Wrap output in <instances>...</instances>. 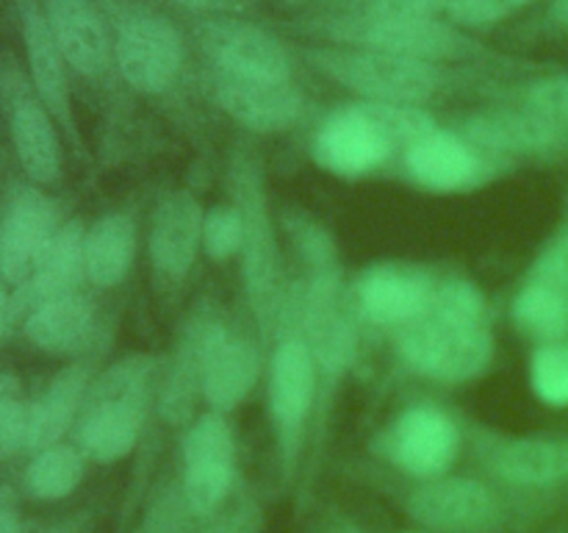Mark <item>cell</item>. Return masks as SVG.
<instances>
[{
  "label": "cell",
  "instance_id": "obj_1",
  "mask_svg": "<svg viewBox=\"0 0 568 533\" xmlns=\"http://www.w3.org/2000/svg\"><path fill=\"white\" fill-rule=\"evenodd\" d=\"M305 28L320 33L331 44L381 50V53L408 56V59L433 61V64L477 61L491 56L486 44L469 37V31L455 26L449 17L444 20H388V17L366 14L358 6H344V9L311 17L305 20Z\"/></svg>",
  "mask_w": 568,
  "mask_h": 533
},
{
  "label": "cell",
  "instance_id": "obj_2",
  "mask_svg": "<svg viewBox=\"0 0 568 533\" xmlns=\"http://www.w3.org/2000/svg\"><path fill=\"white\" fill-rule=\"evenodd\" d=\"M153 375L155 359L133 353L94 378L78 416V450L83 459L114 464L131 455L142 436Z\"/></svg>",
  "mask_w": 568,
  "mask_h": 533
},
{
  "label": "cell",
  "instance_id": "obj_3",
  "mask_svg": "<svg viewBox=\"0 0 568 533\" xmlns=\"http://www.w3.org/2000/svg\"><path fill=\"white\" fill-rule=\"evenodd\" d=\"M305 59L338 87L361 94L366 103L422 105L455 81L447 64L381 53V50L344 48V44L311 48Z\"/></svg>",
  "mask_w": 568,
  "mask_h": 533
},
{
  "label": "cell",
  "instance_id": "obj_4",
  "mask_svg": "<svg viewBox=\"0 0 568 533\" xmlns=\"http://www.w3.org/2000/svg\"><path fill=\"white\" fill-rule=\"evenodd\" d=\"M294 242L311 270L303 300V339L314 353L316 370L325 378H338L353 361L355 333L344 303L336 248L325 228L308 220L294 225Z\"/></svg>",
  "mask_w": 568,
  "mask_h": 533
},
{
  "label": "cell",
  "instance_id": "obj_5",
  "mask_svg": "<svg viewBox=\"0 0 568 533\" xmlns=\"http://www.w3.org/2000/svg\"><path fill=\"white\" fill-rule=\"evenodd\" d=\"M111 28L114 70L142 94H166L186 67V42L170 17L142 0H100Z\"/></svg>",
  "mask_w": 568,
  "mask_h": 533
},
{
  "label": "cell",
  "instance_id": "obj_6",
  "mask_svg": "<svg viewBox=\"0 0 568 533\" xmlns=\"http://www.w3.org/2000/svg\"><path fill=\"white\" fill-rule=\"evenodd\" d=\"M233 205L242 217V261L250 309L261 331L275 333L283 311V270L275 225L266 205L264 175L253 155L239 153L231 167Z\"/></svg>",
  "mask_w": 568,
  "mask_h": 533
},
{
  "label": "cell",
  "instance_id": "obj_7",
  "mask_svg": "<svg viewBox=\"0 0 568 533\" xmlns=\"http://www.w3.org/2000/svg\"><path fill=\"white\" fill-rule=\"evenodd\" d=\"M399 348L416 372L447 383L483 375L494 359V339L486 322L449 316L433 305L405 325Z\"/></svg>",
  "mask_w": 568,
  "mask_h": 533
},
{
  "label": "cell",
  "instance_id": "obj_8",
  "mask_svg": "<svg viewBox=\"0 0 568 533\" xmlns=\"http://www.w3.org/2000/svg\"><path fill=\"white\" fill-rule=\"evenodd\" d=\"M194 42L216 76L292 81V59L281 39L236 14L200 17Z\"/></svg>",
  "mask_w": 568,
  "mask_h": 533
},
{
  "label": "cell",
  "instance_id": "obj_9",
  "mask_svg": "<svg viewBox=\"0 0 568 533\" xmlns=\"http://www.w3.org/2000/svg\"><path fill=\"white\" fill-rule=\"evenodd\" d=\"M405 509L427 533H503L508 505L475 477H433L416 486Z\"/></svg>",
  "mask_w": 568,
  "mask_h": 533
},
{
  "label": "cell",
  "instance_id": "obj_10",
  "mask_svg": "<svg viewBox=\"0 0 568 533\" xmlns=\"http://www.w3.org/2000/svg\"><path fill=\"white\" fill-rule=\"evenodd\" d=\"M0 100L9 122L11 144L22 172L33 183H55L61 175L59 122L42 103L28 72L6 61L0 67Z\"/></svg>",
  "mask_w": 568,
  "mask_h": 533
},
{
  "label": "cell",
  "instance_id": "obj_11",
  "mask_svg": "<svg viewBox=\"0 0 568 533\" xmlns=\"http://www.w3.org/2000/svg\"><path fill=\"white\" fill-rule=\"evenodd\" d=\"M236 483V439L220 411H209L189 425L183 439L181 486L200 520L214 516L227 503Z\"/></svg>",
  "mask_w": 568,
  "mask_h": 533
},
{
  "label": "cell",
  "instance_id": "obj_12",
  "mask_svg": "<svg viewBox=\"0 0 568 533\" xmlns=\"http://www.w3.org/2000/svg\"><path fill=\"white\" fill-rule=\"evenodd\" d=\"M316 361L308 342L297 333L283 339L272 355L270 370V405L275 416L277 442H281L283 472L292 475L303 450L305 416L316 392Z\"/></svg>",
  "mask_w": 568,
  "mask_h": 533
},
{
  "label": "cell",
  "instance_id": "obj_13",
  "mask_svg": "<svg viewBox=\"0 0 568 533\" xmlns=\"http://www.w3.org/2000/svg\"><path fill=\"white\" fill-rule=\"evenodd\" d=\"M61 225L59 209L33 187L17 189L0 220V281L20 289L42 264Z\"/></svg>",
  "mask_w": 568,
  "mask_h": 533
},
{
  "label": "cell",
  "instance_id": "obj_14",
  "mask_svg": "<svg viewBox=\"0 0 568 533\" xmlns=\"http://www.w3.org/2000/svg\"><path fill=\"white\" fill-rule=\"evenodd\" d=\"M11 9H14L17 28H20L22 48H26V72L33 89L48 105L53 120L59 122L61 131L70 139H78L70 94V67L61 56L42 0H11Z\"/></svg>",
  "mask_w": 568,
  "mask_h": 533
},
{
  "label": "cell",
  "instance_id": "obj_15",
  "mask_svg": "<svg viewBox=\"0 0 568 533\" xmlns=\"http://www.w3.org/2000/svg\"><path fill=\"white\" fill-rule=\"evenodd\" d=\"M392 153V139L366 103L349 105L327 117L314 139L316 164L342 178L366 175Z\"/></svg>",
  "mask_w": 568,
  "mask_h": 533
},
{
  "label": "cell",
  "instance_id": "obj_16",
  "mask_svg": "<svg viewBox=\"0 0 568 533\" xmlns=\"http://www.w3.org/2000/svg\"><path fill=\"white\" fill-rule=\"evenodd\" d=\"M460 433L444 411L414 405L394 420L386 436V455L394 466L414 477H442L455 464Z\"/></svg>",
  "mask_w": 568,
  "mask_h": 533
},
{
  "label": "cell",
  "instance_id": "obj_17",
  "mask_svg": "<svg viewBox=\"0 0 568 533\" xmlns=\"http://www.w3.org/2000/svg\"><path fill=\"white\" fill-rule=\"evenodd\" d=\"M42 6L61 56L75 76L100 81L114 70L111 28L100 0H42Z\"/></svg>",
  "mask_w": 568,
  "mask_h": 533
},
{
  "label": "cell",
  "instance_id": "obj_18",
  "mask_svg": "<svg viewBox=\"0 0 568 533\" xmlns=\"http://www.w3.org/2000/svg\"><path fill=\"white\" fill-rule=\"evenodd\" d=\"M214 98L231 120L258 133H277L297 125L305 100L294 81H261L214 72Z\"/></svg>",
  "mask_w": 568,
  "mask_h": 533
},
{
  "label": "cell",
  "instance_id": "obj_19",
  "mask_svg": "<svg viewBox=\"0 0 568 533\" xmlns=\"http://www.w3.org/2000/svg\"><path fill=\"white\" fill-rule=\"evenodd\" d=\"M466 142L491 153H549L568 142V125L527 109H491L469 117Z\"/></svg>",
  "mask_w": 568,
  "mask_h": 533
},
{
  "label": "cell",
  "instance_id": "obj_20",
  "mask_svg": "<svg viewBox=\"0 0 568 533\" xmlns=\"http://www.w3.org/2000/svg\"><path fill=\"white\" fill-rule=\"evenodd\" d=\"M203 209L189 192H172L159 203L150 228V259L161 281L181 283L203 244Z\"/></svg>",
  "mask_w": 568,
  "mask_h": 533
},
{
  "label": "cell",
  "instance_id": "obj_21",
  "mask_svg": "<svg viewBox=\"0 0 568 533\" xmlns=\"http://www.w3.org/2000/svg\"><path fill=\"white\" fill-rule=\"evenodd\" d=\"M436 283L416 266L377 264L361 275L358 303L377 325H410L430 305Z\"/></svg>",
  "mask_w": 568,
  "mask_h": 533
},
{
  "label": "cell",
  "instance_id": "obj_22",
  "mask_svg": "<svg viewBox=\"0 0 568 533\" xmlns=\"http://www.w3.org/2000/svg\"><path fill=\"white\" fill-rule=\"evenodd\" d=\"M261 361L258 350L239 333L227 331L216 320L211 331L209 344H205L203 361V398L209 400L211 409L227 414L236 409L258 381Z\"/></svg>",
  "mask_w": 568,
  "mask_h": 533
},
{
  "label": "cell",
  "instance_id": "obj_23",
  "mask_svg": "<svg viewBox=\"0 0 568 533\" xmlns=\"http://www.w3.org/2000/svg\"><path fill=\"white\" fill-rule=\"evenodd\" d=\"M87 228L81 220H67L61 225L59 237L53 239L50 250L44 253L42 264L37 266L31 278L11 294L14 316L20 311H31L33 305L48 303V300L75 294L81 281L87 278Z\"/></svg>",
  "mask_w": 568,
  "mask_h": 533
},
{
  "label": "cell",
  "instance_id": "obj_24",
  "mask_svg": "<svg viewBox=\"0 0 568 533\" xmlns=\"http://www.w3.org/2000/svg\"><path fill=\"white\" fill-rule=\"evenodd\" d=\"M405 170L430 192H460L483 178L475 144L449 131H430L405 153Z\"/></svg>",
  "mask_w": 568,
  "mask_h": 533
},
{
  "label": "cell",
  "instance_id": "obj_25",
  "mask_svg": "<svg viewBox=\"0 0 568 533\" xmlns=\"http://www.w3.org/2000/svg\"><path fill=\"white\" fill-rule=\"evenodd\" d=\"M92 381H89V364H70L44 386L37 400H31V431H28V450L39 453L44 447L61 444L72 422L81 416L83 403Z\"/></svg>",
  "mask_w": 568,
  "mask_h": 533
},
{
  "label": "cell",
  "instance_id": "obj_26",
  "mask_svg": "<svg viewBox=\"0 0 568 533\" xmlns=\"http://www.w3.org/2000/svg\"><path fill=\"white\" fill-rule=\"evenodd\" d=\"M26 339L53 355L81 353L94 333V305L81 292L33 305L26 314Z\"/></svg>",
  "mask_w": 568,
  "mask_h": 533
},
{
  "label": "cell",
  "instance_id": "obj_27",
  "mask_svg": "<svg viewBox=\"0 0 568 533\" xmlns=\"http://www.w3.org/2000/svg\"><path fill=\"white\" fill-rule=\"evenodd\" d=\"M491 472L510 486L544 489L568 481V439H514L491 453Z\"/></svg>",
  "mask_w": 568,
  "mask_h": 533
},
{
  "label": "cell",
  "instance_id": "obj_28",
  "mask_svg": "<svg viewBox=\"0 0 568 533\" xmlns=\"http://www.w3.org/2000/svg\"><path fill=\"white\" fill-rule=\"evenodd\" d=\"M216 320L209 314H194L192 322L183 331L181 344L172 359V370L166 375L164 389H161V416L170 425H183L192 420L194 403H197V392H203V361H205V344H209L211 331H214Z\"/></svg>",
  "mask_w": 568,
  "mask_h": 533
},
{
  "label": "cell",
  "instance_id": "obj_29",
  "mask_svg": "<svg viewBox=\"0 0 568 533\" xmlns=\"http://www.w3.org/2000/svg\"><path fill=\"white\" fill-rule=\"evenodd\" d=\"M136 253V228L128 214H105L87 228V281L100 289L120 286Z\"/></svg>",
  "mask_w": 568,
  "mask_h": 533
},
{
  "label": "cell",
  "instance_id": "obj_30",
  "mask_svg": "<svg viewBox=\"0 0 568 533\" xmlns=\"http://www.w3.org/2000/svg\"><path fill=\"white\" fill-rule=\"evenodd\" d=\"M83 472H87V459L81 450L70 447V444H53V447L33 453L22 483L33 500L55 503V500L70 497L81 486Z\"/></svg>",
  "mask_w": 568,
  "mask_h": 533
},
{
  "label": "cell",
  "instance_id": "obj_31",
  "mask_svg": "<svg viewBox=\"0 0 568 533\" xmlns=\"http://www.w3.org/2000/svg\"><path fill=\"white\" fill-rule=\"evenodd\" d=\"M514 320L521 333L538 342H568V298L552 289L527 283L514 300Z\"/></svg>",
  "mask_w": 568,
  "mask_h": 533
},
{
  "label": "cell",
  "instance_id": "obj_32",
  "mask_svg": "<svg viewBox=\"0 0 568 533\" xmlns=\"http://www.w3.org/2000/svg\"><path fill=\"white\" fill-rule=\"evenodd\" d=\"M31 400L14 372H0V459L28 450Z\"/></svg>",
  "mask_w": 568,
  "mask_h": 533
},
{
  "label": "cell",
  "instance_id": "obj_33",
  "mask_svg": "<svg viewBox=\"0 0 568 533\" xmlns=\"http://www.w3.org/2000/svg\"><path fill=\"white\" fill-rule=\"evenodd\" d=\"M530 383L538 400L555 409L568 405V342L541 344L532 355Z\"/></svg>",
  "mask_w": 568,
  "mask_h": 533
},
{
  "label": "cell",
  "instance_id": "obj_34",
  "mask_svg": "<svg viewBox=\"0 0 568 533\" xmlns=\"http://www.w3.org/2000/svg\"><path fill=\"white\" fill-rule=\"evenodd\" d=\"M203 248L214 261L242 253V217L236 205H216L203 217Z\"/></svg>",
  "mask_w": 568,
  "mask_h": 533
},
{
  "label": "cell",
  "instance_id": "obj_35",
  "mask_svg": "<svg viewBox=\"0 0 568 533\" xmlns=\"http://www.w3.org/2000/svg\"><path fill=\"white\" fill-rule=\"evenodd\" d=\"M532 3L536 0H453L449 20L464 31H480V28H494L510 20Z\"/></svg>",
  "mask_w": 568,
  "mask_h": 533
},
{
  "label": "cell",
  "instance_id": "obj_36",
  "mask_svg": "<svg viewBox=\"0 0 568 533\" xmlns=\"http://www.w3.org/2000/svg\"><path fill=\"white\" fill-rule=\"evenodd\" d=\"M266 514L255 497L225 503L214 516L203 520L194 533H264Z\"/></svg>",
  "mask_w": 568,
  "mask_h": 533
},
{
  "label": "cell",
  "instance_id": "obj_37",
  "mask_svg": "<svg viewBox=\"0 0 568 533\" xmlns=\"http://www.w3.org/2000/svg\"><path fill=\"white\" fill-rule=\"evenodd\" d=\"M525 105L568 125V76H547L525 87Z\"/></svg>",
  "mask_w": 568,
  "mask_h": 533
},
{
  "label": "cell",
  "instance_id": "obj_38",
  "mask_svg": "<svg viewBox=\"0 0 568 533\" xmlns=\"http://www.w3.org/2000/svg\"><path fill=\"white\" fill-rule=\"evenodd\" d=\"M358 9L388 20H444L449 17L453 0H366L358 3Z\"/></svg>",
  "mask_w": 568,
  "mask_h": 533
},
{
  "label": "cell",
  "instance_id": "obj_39",
  "mask_svg": "<svg viewBox=\"0 0 568 533\" xmlns=\"http://www.w3.org/2000/svg\"><path fill=\"white\" fill-rule=\"evenodd\" d=\"M530 283L547 286L568 298V233L544 250V255L532 266Z\"/></svg>",
  "mask_w": 568,
  "mask_h": 533
},
{
  "label": "cell",
  "instance_id": "obj_40",
  "mask_svg": "<svg viewBox=\"0 0 568 533\" xmlns=\"http://www.w3.org/2000/svg\"><path fill=\"white\" fill-rule=\"evenodd\" d=\"M172 3L200 17H220V14H242L244 9L253 6V0H172Z\"/></svg>",
  "mask_w": 568,
  "mask_h": 533
},
{
  "label": "cell",
  "instance_id": "obj_41",
  "mask_svg": "<svg viewBox=\"0 0 568 533\" xmlns=\"http://www.w3.org/2000/svg\"><path fill=\"white\" fill-rule=\"evenodd\" d=\"M20 509H17V497L9 486H0V533H22L26 531Z\"/></svg>",
  "mask_w": 568,
  "mask_h": 533
},
{
  "label": "cell",
  "instance_id": "obj_42",
  "mask_svg": "<svg viewBox=\"0 0 568 533\" xmlns=\"http://www.w3.org/2000/svg\"><path fill=\"white\" fill-rule=\"evenodd\" d=\"M11 320H14V305H11V294L6 292V283L0 281V344H3L6 333H9Z\"/></svg>",
  "mask_w": 568,
  "mask_h": 533
},
{
  "label": "cell",
  "instance_id": "obj_43",
  "mask_svg": "<svg viewBox=\"0 0 568 533\" xmlns=\"http://www.w3.org/2000/svg\"><path fill=\"white\" fill-rule=\"evenodd\" d=\"M322 533H364L361 531L355 522H349L347 516H331V520L325 522V527H322Z\"/></svg>",
  "mask_w": 568,
  "mask_h": 533
},
{
  "label": "cell",
  "instance_id": "obj_44",
  "mask_svg": "<svg viewBox=\"0 0 568 533\" xmlns=\"http://www.w3.org/2000/svg\"><path fill=\"white\" fill-rule=\"evenodd\" d=\"M549 20L560 31H568V0H552V6H549Z\"/></svg>",
  "mask_w": 568,
  "mask_h": 533
},
{
  "label": "cell",
  "instance_id": "obj_45",
  "mask_svg": "<svg viewBox=\"0 0 568 533\" xmlns=\"http://www.w3.org/2000/svg\"><path fill=\"white\" fill-rule=\"evenodd\" d=\"M78 522H59V525H48V527H26L22 533H78Z\"/></svg>",
  "mask_w": 568,
  "mask_h": 533
},
{
  "label": "cell",
  "instance_id": "obj_46",
  "mask_svg": "<svg viewBox=\"0 0 568 533\" xmlns=\"http://www.w3.org/2000/svg\"><path fill=\"white\" fill-rule=\"evenodd\" d=\"M336 3H342V6H358V3H366V0H336Z\"/></svg>",
  "mask_w": 568,
  "mask_h": 533
}]
</instances>
